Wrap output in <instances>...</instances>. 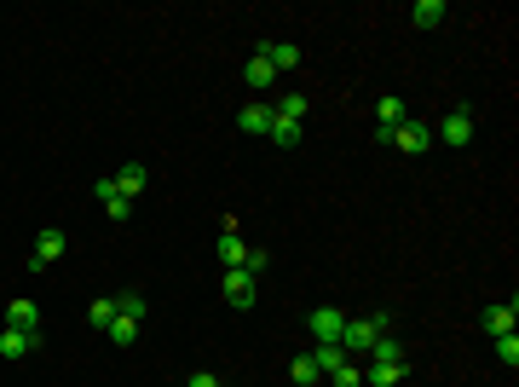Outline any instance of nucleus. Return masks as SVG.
Returning a JSON list of instances; mask_svg holds the SVG:
<instances>
[{
    "instance_id": "1",
    "label": "nucleus",
    "mask_w": 519,
    "mask_h": 387,
    "mask_svg": "<svg viewBox=\"0 0 519 387\" xmlns=\"http://www.w3.org/2000/svg\"><path fill=\"white\" fill-rule=\"evenodd\" d=\"M387 335V318L381 312H369V318H346V330H341V347H346V358H364L369 347Z\"/></svg>"
},
{
    "instance_id": "2",
    "label": "nucleus",
    "mask_w": 519,
    "mask_h": 387,
    "mask_svg": "<svg viewBox=\"0 0 519 387\" xmlns=\"http://www.w3.org/2000/svg\"><path fill=\"white\" fill-rule=\"evenodd\" d=\"M219 295H226L231 301V307H254V301H260V277L254 272H243V266H231V272L226 277H219Z\"/></svg>"
},
{
    "instance_id": "3",
    "label": "nucleus",
    "mask_w": 519,
    "mask_h": 387,
    "mask_svg": "<svg viewBox=\"0 0 519 387\" xmlns=\"http://www.w3.org/2000/svg\"><path fill=\"white\" fill-rule=\"evenodd\" d=\"M387 144H399V151H410V156H422V151H427V144H432V128H427V122H416V116H410V122H399V128H392V133H387Z\"/></svg>"
},
{
    "instance_id": "4",
    "label": "nucleus",
    "mask_w": 519,
    "mask_h": 387,
    "mask_svg": "<svg viewBox=\"0 0 519 387\" xmlns=\"http://www.w3.org/2000/svg\"><path fill=\"white\" fill-rule=\"evenodd\" d=\"M64 249H70V237L58 232V226H46V232L35 237V255H29V266H35V272H46L53 260H64Z\"/></svg>"
},
{
    "instance_id": "5",
    "label": "nucleus",
    "mask_w": 519,
    "mask_h": 387,
    "mask_svg": "<svg viewBox=\"0 0 519 387\" xmlns=\"http://www.w3.org/2000/svg\"><path fill=\"white\" fill-rule=\"evenodd\" d=\"M439 139L456 144V151H467V144H474V111H467V104H462V111H450L439 122Z\"/></svg>"
},
{
    "instance_id": "6",
    "label": "nucleus",
    "mask_w": 519,
    "mask_h": 387,
    "mask_svg": "<svg viewBox=\"0 0 519 387\" xmlns=\"http://www.w3.org/2000/svg\"><path fill=\"white\" fill-rule=\"evenodd\" d=\"M479 324H485V335H508L514 324H519V301L508 295V301H497V307H485V312H479Z\"/></svg>"
},
{
    "instance_id": "7",
    "label": "nucleus",
    "mask_w": 519,
    "mask_h": 387,
    "mask_svg": "<svg viewBox=\"0 0 519 387\" xmlns=\"http://www.w3.org/2000/svg\"><path fill=\"white\" fill-rule=\"evenodd\" d=\"M41 347V335H23V330H0V358L6 365H23V358Z\"/></svg>"
},
{
    "instance_id": "8",
    "label": "nucleus",
    "mask_w": 519,
    "mask_h": 387,
    "mask_svg": "<svg viewBox=\"0 0 519 387\" xmlns=\"http://www.w3.org/2000/svg\"><path fill=\"white\" fill-rule=\"evenodd\" d=\"M399 122H410V104H404L399 93H387V99L375 104V133H381V139H387V133L399 128Z\"/></svg>"
},
{
    "instance_id": "9",
    "label": "nucleus",
    "mask_w": 519,
    "mask_h": 387,
    "mask_svg": "<svg viewBox=\"0 0 519 387\" xmlns=\"http://www.w3.org/2000/svg\"><path fill=\"white\" fill-rule=\"evenodd\" d=\"M306 324H312V335H317V342H341V330H346V312H341V307H317Z\"/></svg>"
},
{
    "instance_id": "10",
    "label": "nucleus",
    "mask_w": 519,
    "mask_h": 387,
    "mask_svg": "<svg viewBox=\"0 0 519 387\" xmlns=\"http://www.w3.org/2000/svg\"><path fill=\"white\" fill-rule=\"evenodd\" d=\"M271 116H277V111H271V104H243V111H237V128L243 133H249V139H266V128H271Z\"/></svg>"
},
{
    "instance_id": "11",
    "label": "nucleus",
    "mask_w": 519,
    "mask_h": 387,
    "mask_svg": "<svg viewBox=\"0 0 519 387\" xmlns=\"http://www.w3.org/2000/svg\"><path fill=\"white\" fill-rule=\"evenodd\" d=\"M6 330L41 335V312H35V301H12V307H6Z\"/></svg>"
},
{
    "instance_id": "12",
    "label": "nucleus",
    "mask_w": 519,
    "mask_h": 387,
    "mask_svg": "<svg viewBox=\"0 0 519 387\" xmlns=\"http://www.w3.org/2000/svg\"><path fill=\"white\" fill-rule=\"evenodd\" d=\"M260 53L271 58V70H301V64H306V53H301L294 41H266Z\"/></svg>"
},
{
    "instance_id": "13",
    "label": "nucleus",
    "mask_w": 519,
    "mask_h": 387,
    "mask_svg": "<svg viewBox=\"0 0 519 387\" xmlns=\"http://www.w3.org/2000/svg\"><path fill=\"white\" fill-rule=\"evenodd\" d=\"M243 260H249V243H243V237H237V226L226 220V232H219V266L231 272V266H243Z\"/></svg>"
},
{
    "instance_id": "14",
    "label": "nucleus",
    "mask_w": 519,
    "mask_h": 387,
    "mask_svg": "<svg viewBox=\"0 0 519 387\" xmlns=\"http://www.w3.org/2000/svg\"><path fill=\"white\" fill-rule=\"evenodd\" d=\"M404 376H410V365H375V358L364 365V387H399Z\"/></svg>"
},
{
    "instance_id": "15",
    "label": "nucleus",
    "mask_w": 519,
    "mask_h": 387,
    "mask_svg": "<svg viewBox=\"0 0 519 387\" xmlns=\"http://www.w3.org/2000/svg\"><path fill=\"white\" fill-rule=\"evenodd\" d=\"M312 365H317V376H335V370L346 365V347L341 342H317L312 347Z\"/></svg>"
},
{
    "instance_id": "16",
    "label": "nucleus",
    "mask_w": 519,
    "mask_h": 387,
    "mask_svg": "<svg viewBox=\"0 0 519 387\" xmlns=\"http://www.w3.org/2000/svg\"><path fill=\"white\" fill-rule=\"evenodd\" d=\"M266 139L277 144V151H294V144L306 139V128L301 122H283V116H271V128H266Z\"/></svg>"
},
{
    "instance_id": "17",
    "label": "nucleus",
    "mask_w": 519,
    "mask_h": 387,
    "mask_svg": "<svg viewBox=\"0 0 519 387\" xmlns=\"http://www.w3.org/2000/svg\"><path fill=\"white\" fill-rule=\"evenodd\" d=\"M144 185H151V174H144L139 162H128V168H121V174H116V191H121V197H128V202H139V191H144Z\"/></svg>"
},
{
    "instance_id": "18",
    "label": "nucleus",
    "mask_w": 519,
    "mask_h": 387,
    "mask_svg": "<svg viewBox=\"0 0 519 387\" xmlns=\"http://www.w3.org/2000/svg\"><path fill=\"white\" fill-rule=\"evenodd\" d=\"M243 81H249L254 93H266L271 81H277V70H271V58H266V53H254V58H249V70H243Z\"/></svg>"
},
{
    "instance_id": "19",
    "label": "nucleus",
    "mask_w": 519,
    "mask_h": 387,
    "mask_svg": "<svg viewBox=\"0 0 519 387\" xmlns=\"http://www.w3.org/2000/svg\"><path fill=\"white\" fill-rule=\"evenodd\" d=\"M271 111H277L283 122H301V128H306V116H312V99H306V93H289V99H277Z\"/></svg>"
},
{
    "instance_id": "20",
    "label": "nucleus",
    "mask_w": 519,
    "mask_h": 387,
    "mask_svg": "<svg viewBox=\"0 0 519 387\" xmlns=\"http://www.w3.org/2000/svg\"><path fill=\"white\" fill-rule=\"evenodd\" d=\"M444 18H450V6H444V0H416V29H439Z\"/></svg>"
},
{
    "instance_id": "21",
    "label": "nucleus",
    "mask_w": 519,
    "mask_h": 387,
    "mask_svg": "<svg viewBox=\"0 0 519 387\" xmlns=\"http://www.w3.org/2000/svg\"><path fill=\"white\" fill-rule=\"evenodd\" d=\"M369 358H375V365H410V353H404V342H392V335H381V342L369 347Z\"/></svg>"
},
{
    "instance_id": "22",
    "label": "nucleus",
    "mask_w": 519,
    "mask_h": 387,
    "mask_svg": "<svg viewBox=\"0 0 519 387\" xmlns=\"http://www.w3.org/2000/svg\"><path fill=\"white\" fill-rule=\"evenodd\" d=\"M289 382H294V387H317V382H324V376H317V365H312V353H301V358L289 365Z\"/></svg>"
},
{
    "instance_id": "23",
    "label": "nucleus",
    "mask_w": 519,
    "mask_h": 387,
    "mask_svg": "<svg viewBox=\"0 0 519 387\" xmlns=\"http://www.w3.org/2000/svg\"><path fill=\"white\" fill-rule=\"evenodd\" d=\"M116 312H121V318H139V324H144V295H139V289H121V295H116Z\"/></svg>"
},
{
    "instance_id": "24",
    "label": "nucleus",
    "mask_w": 519,
    "mask_h": 387,
    "mask_svg": "<svg viewBox=\"0 0 519 387\" xmlns=\"http://www.w3.org/2000/svg\"><path fill=\"white\" fill-rule=\"evenodd\" d=\"M104 335H110V342H116V347H128L133 335H139V318H121V312H116V318H110V330H104Z\"/></svg>"
},
{
    "instance_id": "25",
    "label": "nucleus",
    "mask_w": 519,
    "mask_h": 387,
    "mask_svg": "<svg viewBox=\"0 0 519 387\" xmlns=\"http://www.w3.org/2000/svg\"><path fill=\"white\" fill-rule=\"evenodd\" d=\"M86 318H93V330H110V318H116V295H98Z\"/></svg>"
},
{
    "instance_id": "26",
    "label": "nucleus",
    "mask_w": 519,
    "mask_h": 387,
    "mask_svg": "<svg viewBox=\"0 0 519 387\" xmlns=\"http://www.w3.org/2000/svg\"><path fill=\"white\" fill-rule=\"evenodd\" d=\"M490 342H497V358H502V365L514 370V365H519V335L508 330V335H490Z\"/></svg>"
},
{
    "instance_id": "27",
    "label": "nucleus",
    "mask_w": 519,
    "mask_h": 387,
    "mask_svg": "<svg viewBox=\"0 0 519 387\" xmlns=\"http://www.w3.org/2000/svg\"><path fill=\"white\" fill-rule=\"evenodd\" d=\"M329 382H335V387H364V365H358V358H346V365H341Z\"/></svg>"
},
{
    "instance_id": "28",
    "label": "nucleus",
    "mask_w": 519,
    "mask_h": 387,
    "mask_svg": "<svg viewBox=\"0 0 519 387\" xmlns=\"http://www.w3.org/2000/svg\"><path fill=\"white\" fill-rule=\"evenodd\" d=\"M266 260H271L266 249H249V260H243V272H254V277H260V272H266Z\"/></svg>"
},
{
    "instance_id": "29",
    "label": "nucleus",
    "mask_w": 519,
    "mask_h": 387,
    "mask_svg": "<svg viewBox=\"0 0 519 387\" xmlns=\"http://www.w3.org/2000/svg\"><path fill=\"white\" fill-rule=\"evenodd\" d=\"M185 387H226V382H219V376H214V370H196V376H191V382H185Z\"/></svg>"
}]
</instances>
